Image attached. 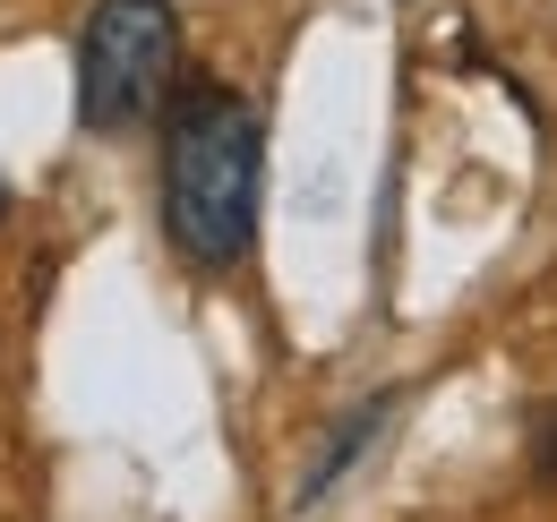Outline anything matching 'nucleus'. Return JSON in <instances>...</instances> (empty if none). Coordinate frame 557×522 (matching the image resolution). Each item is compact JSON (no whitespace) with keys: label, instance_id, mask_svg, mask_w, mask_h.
Returning a JSON list of instances; mask_svg holds the SVG:
<instances>
[{"label":"nucleus","instance_id":"f257e3e1","mask_svg":"<svg viewBox=\"0 0 557 522\" xmlns=\"http://www.w3.org/2000/svg\"><path fill=\"white\" fill-rule=\"evenodd\" d=\"M267 206V121L240 86L189 77L163 103V240L189 274H232Z\"/></svg>","mask_w":557,"mask_h":522},{"label":"nucleus","instance_id":"f03ea898","mask_svg":"<svg viewBox=\"0 0 557 522\" xmlns=\"http://www.w3.org/2000/svg\"><path fill=\"white\" fill-rule=\"evenodd\" d=\"M181 77V9L172 0H95L77 26V129L129 137L172 103Z\"/></svg>","mask_w":557,"mask_h":522},{"label":"nucleus","instance_id":"7ed1b4c3","mask_svg":"<svg viewBox=\"0 0 557 522\" xmlns=\"http://www.w3.org/2000/svg\"><path fill=\"white\" fill-rule=\"evenodd\" d=\"M395 402H404V394H395V386H377V394H360V402H351L344 420L326 428V446L309 455V471H300V488H292V522H300V514H318V506H326V497L344 488L351 471H360V462L377 455V437H386V420H395Z\"/></svg>","mask_w":557,"mask_h":522},{"label":"nucleus","instance_id":"20e7f679","mask_svg":"<svg viewBox=\"0 0 557 522\" xmlns=\"http://www.w3.org/2000/svg\"><path fill=\"white\" fill-rule=\"evenodd\" d=\"M523 462H532V488H549V497H557V402L532 420V446H523Z\"/></svg>","mask_w":557,"mask_h":522},{"label":"nucleus","instance_id":"39448f33","mask_svg":"<svg viewBox=\"0 0 557 522\" xmlns=\"http://www.w3.org/2000/svg\"><path fill=\"white\" fill-rule=\"evenodd\" d=\"M0 223H9V189H0Z\"/></svg>","mask_w":557,"mask_h":522}]
</instances>
